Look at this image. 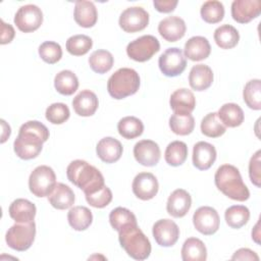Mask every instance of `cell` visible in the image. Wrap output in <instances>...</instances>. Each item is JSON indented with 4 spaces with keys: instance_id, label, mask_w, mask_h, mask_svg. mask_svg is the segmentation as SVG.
<instances>
[{
    "instance_id": "4",
    "label": "cell",
    "mask_w": 261,
    "mask_h": 261,
    "mask_svg": "<svg viewBox=\"0 0 261 261\" xmlns=\"http://www.w3.org/2000/svg\"><path fill=\"white\" fill-rule=\"evenodd\" d=\"M118 241L129 257L145 260L150 256L151 244L138 224H128L118 231Z\"/></svg>"
},
{
    "instance_id": "5",
    "label": "cell",
    "mask_w": 261,
    "mask_h": 261,
    "mask_svg": "<svg viewBox=\"0 0 261 261\" xmlns=\"http://www.w3.org/2000/svg\"><path fill=\"white\" fill-rule=\"evenodd\" d=\"M140 88L139 73L128 67L117 69L107 82V91L109 95L117 100L134 95Z\"/></svg>"
},
{
    "instance_id": "10",
    "label": "cell",
    "mask_w": 261,
    "mask_h": 261,
    "mask_svg": "<svg viewBox=\"0 0 261 261\" xmlns=\"http://www.w3.org/2000/svg\"><path fill=\"white\" fill-rule=\"evenodd\" d=\"M43 22L41 8L34 4L20 6L14 15V23L23 33H32L38 30Z\"/></svg>"
},
{
    "instance_id": "19",
    "label": "cell",
    "mask_w": 261,
    "mask_h": 261,
    "mask_svg": "<svg viewBox=\"0 0 261 261\" xmlns=\"http://www.w3.org/2000/svg\"><path fill=\"white\" fill-rule=\"evenodd\" d=\"M216 160L215 147L207 142L200 141L193 148V164L199 170H207Z\"/></svg>"
},
{
    "instance_id": "47",
    "label": "cell",
    "mask_w": 261,
    "mask_h": 261,
    "mask_svg": "<svg viewBox=\"0 0 261 261\" xmlns=\"http://www.w3.org/2000/svg\"><path fill=\"white\" fill-rule=\"evenodd\" d=\"M0 22H1V41H0V43L2 45L8 44L14 38V35H15L14 29L11 24L4 22L3 19H1Z\"/></svg>"
},
{
    "instance_id": "40",
    "label": "cell",
    "mask_w": 261,
    "mask_h": 261,
    "mask_svg": "<svg viewBox=\"0 0 261 261\" xmlns=\"http://www.w3.org/2000/svg\"><path fill=\"white\" fill-rule=\"evenodd\" d=\"M201 17L208 23H217L224 16V6L220 1L209 0L201 6Z\"/></svg>"
},
{
    "instance_id": "24",
    "label": "cell",
    "mask_w": 261,
    "mask_h": 261,
    "mask_svg": "<svg viewBox=\"0 0 261 261\" xmlns=\"http://www.w3.org/2000/svg\"><path fill=\"white\" fill-rule=\"evenodd\" d=\"M169 105L174 113H191L195 109L196 99L192 91L181 88L171 94Z\"/></svg>"
},
{
    "instance_id": "42",
    "label": "cell",
    "mask_w": 261,
    "mask_h": 261,
    "mask_svg": "<svg viewBox=\"0 0 261 261\" xmlns=\"http://www.w3.org/2000/svg\"><path fill=\"white\" fill-rule=\"evenodd\" d=\"M109 222L112 228L117 231H119L125 225L138 224L135 214L130 210L123 207H117L110 212Z\"/></svg>"
},
{
    "instance_id": "50",
    "label": "cell",
    "mask_w": 261,
    "mask_h": 261,
    "mask_svg": "<svg viewBox=\"0 0 261 261\" xmlns=\"http://www.w3.org/2000/svg\"><path fill=\"white\" fill-rule=\"evenodd\" d=\"M259 237H260V233H259V221H258V222L256 223L254 229L252 230V239H253L257 244H260Z\"/></svg>"
},
{
    "instance_id": "44",
    "label": "cell",
    "mask_w": 261,
    "mask_h": 261,
    "mask_svg": "<svg viewBox=\"0 0 261 261\" xmlns=\"http://www.w3.org/2000/svg\"><path fill=\"white\" fill-rule=\"evenodd\" d=\"M46 119L53 124H61L65 122L70 115L69 108L64 103H53L46 109Z\"/></svg>"
},
{
    "instance_id": "18",
    "label": "cell",
    "mask_w": 261,
    "mask_h": 261,
    "mask_svg": "<svg viewBox=\"0 0 261 261\" xmlns=\"http://www.w3.org/2000/svg\"><path fill=\"white\" fill-rule=\"evenodd\" d=\"M192 206L191 195L184 189L174 190L168 197L166 210L169 215L175 218L184 217Z\"/></svg>"
},
{
    "instance_id": "2",
    "label": "cell",
    "mask_w": 261,
    "mask_h": 261,
    "mask_svg": "<svg viewBox=\"0 0 261 261\" xmlns=\"http://www.w3.org/2000/svg\"><path fill=\"white\" fill-rule=\"evenodd\" d=\"M68 180L84 191L85 195L92 194L105 186L104 177L99 169L85 160H73L66 168Z\"/></svg>"
},
{
    "instance_id": "3",
    "label": "cell",
    "mask_w": 261,
    "mask_h": 261,
    "mask_svg": "<svg viewBox=\"0 0 261 261\" xmlns=\"http://www.w3.org/2000/svg\"><path fill=\"white\" fill-rule=\"evenodd\" d=\"M216 188L226 197L244 202L249 199L250 192L244 184L239 169L230 164L219 166L214 175Z\"/></svg>"
},
{
    "instance_id": "38",
    "label": "cell",
    "mask_w": 261,
    "mask_h": 261,
    "mask_svg": "<svg viewBox=\"0 0 261 261\" xmlns=\"http://www.w3.org/2000/svg\"><path fill=\"white\" fill-rule=\"evenodd\" d=\"M243 98L246 105L253 110L261 109V81L251 80L244 88Z\"/></svg>"
},
{
    "instance_id": "46",
    "label": "cell",
    "mask_w": 261,
    "mask_h": 261,
    "mask_svg": "<svg viewBox=\"0 0 261 261\" xmlns=\"http://www.w3.org/2000/svg\"><path fill=\"white\" fill-rule=\"evenodd\" d=\"M261 151L258 150L250 159L249 163V176L253 185H255L257 188H260V181H261V167H260V162H261Z\"/></svg>"
},
{
    "instance_id": "22",
    "label": "cell",
    "mask_w": 261,
    "mask_h": 261,
    "mask_svg": "<svg viewBox=\"0 0 261 261\" xmlns=\"http://www.w3.org/2000/svg\"><path fill=\"white\" fill-rule=\"evenodd\" d=\"M73 17L75 22L82 28H92L98 19V12L95 4L91 1H76L74 5Z\"/></svg>"
},
{
    "instance_id": "29",
    "label": "cell",
    "mask_w": 261,
    "mask_h": 261,
    "mask_svg": "<svg viewBox=\"0 0 261 261\" xmlns=\"http://www.w3.org/2000/svg\"><path fill=\"white\" fill-rule=\"evenodd\" d=\"M217 116L222 124L228 127H237L241 125L244 121V111L236 103L223 104L219 108Z\"/></svg>"
},
{
    "instance_id": "33",
    "label": "cell",
    "mask_w": 261,
    "mask_h": 261,
    "mask_svg": "<svg viewBox=\"0 0 261 261\" xmlns=\"http://www.w3.org/2000/svg\"><path fill=\"white\" fill-rule=\"evenodd\" d=\"M119 135L127 140L140 137L144 132V124L141 119L135 116H125L117 123Z\"/></svg>"
},
{
    "instance_id": "36",
    "label": "cell",
    "mask_w": 261,
    "mask_h": 261,
    "mask_svg": "<svg viewBox=\"0 0 261 261\" xmlns=\"http://www.w3.org/2000/svg\"><path fill=\"white\" fill-rule=\"evenodd\" d=\"M188 157V147L181 141H173L166 147L164 158L167 164L171 166L181 165Z\"/></svg>"
},
{
    "instance_id": "6",
    "label": "cell",
    "mask_w": 261,
    "mask_h": 261,
    "mask_svg": "<svg viewBox=\"0 0 261 261\" xmlns=\"http://www.w3.org/2000/svg\"><path fill=\"white\" fill-rule=\"evenodd\" d=\"M36 236V224L31 222H16L10 228H8L5 241L9 248L23 252L28 250L34 243Z\"/></svg>"
},
{
    "instance_id": "23",
    "label": "cell",
    "mask_w": 261,
    "mask_h": 261,
    "mask_svg": "<svg viewBox=\"0 0 261 261\" xmlns=\"http://www.w3.org/2000/svg\"><path fill=\"white\" fill-rule=\"evenodd\" d=\"M185 56L192 61H200L206 59L211 52L209 41L202 36H195L190 38L184 48Z\"/></svg>"
},
{
    "instance_id": "12",
    "label": "cell",
    "mask_w": 261,
    "mask_h": 261,
    "mask_svg": "<svg viewBox=\"0 0 261 261\" xmlns=\"http://www.w3.org/2000/svg\"><path fill=\"white\" fill-rule=\"evenodd\" d=\"M193 223L199 232L205 236H211L218 230L220 218L214 208L210 206H202L195 211L193 215Z\"/></svg>"
},
{
    "instance_id": "15",
    "label": "cell",
    "mask_w": 261,
    "mask_h": 261,
    "mask_svg": "<svg viewBox=\"0 0 261 261\" xmlns=\"http://www.w3.org/2000/svg\"><path fill=\"white\" fill-rule=\"evenodd\" d=\"M135 159L143 166H155L161 156L160 148L152 140H142L136 143L134 147Z\"/></svg>"
},
{
    "instance_id": "17",
    "label": "cell",
    "mask_w": 261,
    "mask_h": 261,
    "mask_svg": "<svg viewBox=\"0 0 261 261\" xmlns=\"http://www.w3.org/2000/svg\"><path fill=\"white\" fill-rule=\"evenodd\" d=\"M186 22L182 18L176 15L163 18L158 24L160 36L167 42H176L186 34Z\"/></svg>"
},
{
    "instance_id": "25",
    "label": "cell",
    "mask_w": 261,
    "mask_h": 261,
    "mask_svg": "<svg viewBox=\"0 0 261 261\" xmlns=\"http://www.w3.org/2000/svg\"><path fill=\"white\" fill-rule=\"evenodd\" d=\"M213 82V71L206 64H196L189 74V84L195 91L207 90Z\"/></svg>"
},
{
    "instance_id": "32",
    "label": "cell",
    "mask_w": 261,
    "mask_h": 261,
    "mask_svg": "<svg viewBox=\"0 0 261 261\" xmlns=\"http://www.w3.org/2000/svg\"><path fill=\"white\" fill-rule=\"evenodd\" d=\"M56 91L64 96L72 95L79 88V80L71 70H61L54 77Z\"/></svg>"
},
{
    "instance_id": "41",
    "label": "cell",
    "mask_w": 261,
    "mask_h": 261,
    "mask_svg": "<svg viewBox=\"0 0 261 261\" xmlns=\"http://www.w3.org/2000/svg\"><path fill=\"white\" fill-rule=\"evenodd\" d=\"M93 46L92 39L87 35H74L67 39L66 50L73 56L87 54Z\"/></svg>"
},
{
    "instance_id": "16",
    "label": "cell",
    "mask_w": 261,
    "mask_h": 261,
    "mask_svg": "<svg viewBox=\"0 0 261 261\" xmlns=\"http://www.w3.org/2000/svg\"><path fill=\"white\" fill-rule=\"evenodd\" d=\"M261 12L260 0H234L231 3V16L240 23H248L259 16Z\"/></svg>"
},
{
    "instance_id": "34",
    "label": "cell",
    "mask_w": 261,
    "mask_h": 261,
    "mask_svg": "<svg viewBox=\"0 0 261 261\" xmlns=\"http://www.w3.org/2000/svg\"><path fill=\"white\" fill-rule=\"evenodd\" d=\"M169 127L179 136L190 135L195 127V119L191 113H173L169 118Z\"/></svg>"
},
{
    "instance_id": "37",
    "label": "cell",
    "mask_w": 261,
    "mask_h": 261,
    "mask_svg": "<svg viewBox=\"0 0 261 261\" xmlns=\"http://www.w3.org/2000/svg\"><path fill=\"white\" fill-rule=\"evenodd\" d=\"M224 218L229 227L238 229L248 222L250 211L246 206L233 205L225 210Z\"/></svg>"
},
{
    "instance_id": "14",
    "label": "cell",
    "mask_w": 261,
    "mask_h": 261,
    "mask_svg": "<svg viewBox=\"0 0 261 261\" xmlns=\"http://www.w3.org/2000/svg\"><path fill=\"white\" fill-rule=\"evenodd\" d=\"M152 233L159 246L171 247L178 240L179 228L174 221L165 218L160 219L154 223Z\"/></svg>"
},
{
    "instance_id": "20",
    "label": "cell",
    "mask_w": 261,
    "mask_h": 261,
    "mask_svg": "<svg viewBox=\"0 0 261 261\" xmlns=\"http://www.w3.org/2000/svg\"><path fill=\"white\" fill-rule=\"evenodd\" d=\"M122 151L123 148L121 143L112 137L101 139L96 146L98 157L105 163H114L118 161L122 155Z\"/></svg>"
},
{
    "instance_id": "8",
    "label": "cell",
    "mask_w": 261,
    "mask_h": 261,
    "mask_svg": "<svg viewBox=\"0 0 261 261\" xmlns=\"http://www.w3.org/2000/svg\"><path fill=\"white\" fill-rule=\"evenodd\" d=\"M160 50V43L152 35H145L128 43L126 46L127 56L138 62H145Z\"/></svg>"
},
{
    "instance_id": "26",
    "label": "cell",
    "mask_w": 261,
    "mask_h": 261,
    "mask_svg": "<svg viewBox=\"0 0 261 261\" xmlns=\"http://www.w3.org/2000/svg\"><path fill=\"white\" fill-rule=\"evenodd\" d=\"M74 193L65 184L58 182L52 193L48 196V201L52 207L58 210L70 208L74 203Z\"/></svg>"
},
{
    "instance_id": "43",
    "label": "cell",
    "mask_w": 261,
    "mask_h": 261,
    "mask_svg": "<svg viewBox=\"0 0 261 261\" xmlns=\"http://www.w3.org/2000/svg\"><path fill=\"white\" fill-rule=\"evenodd\" d=\"M39 55L43 61L49 64H54L62 57L61 46L53 41H46L39 47Z\"/></svg>"
},
{
    "instance_id": "39",
    "label": "cell",
    "mask_w": 261,
    "mask_h": 261,
    "mask_svg": "<svg viewBox=\"0 0 261 261\" xmlns=\"http://www.w3.org/2000/svg\"><path fill=\"white\" fill-rule=\"evenodd\" d=\"M200 127L202 134L209 138H218L222 136L226 130V126L222 124L216 112H211L204 116Z\"/></svg>"
},
{
    "instance_id": "35",
    "label": "cell",
    "mask_w": 261,
    "mask_h": 261,
    "mask_svg": "<svg viewBox=\"0 0 261 261\" xmlns=\"http://www.w3.org/2000/svg\"><path fill=\"white\" fill-rule=\"evenodd\" d=\"M114 63L112 54L107 50H96L89 57V64L93 71L97 73H106L109 71Z\"/></svg>"
},
{
    "instance_id": "49",
    "label": "cell",
    "mask_w": 261,
    "mask_h": 261,
    "mask_svg": "<svg viewBox=\"0 0 261 261\" xmlns=\"http://www.w3.org/2000/svg\"><path fill=\"white\" fill-rule=\"evenodd\" d=\"M232 260H253V261H258L259 260V257L258 255L248 249V248H242V249H239L238 251L234 252V254L232 255L231 257Z\"/></svg>"
},
{
    "instance_id": "7",
    "label": "cell",
    "mask_w": 261,
    "mask_h": 261,
    "mask_svg": "<svg viewBox=\"0 0 261 261\" xmlns=\"http://www.w3.org/2000/svg\"><path fill=\"white\" fill-rule=\"evenodd\" d=\"M56 185L55 172L47 165L36 167L29 177L30 191L34 196L39 198L48 197Z\"/></svg>"
},
{
    "instance_id": "30",
    "label": "cell",
    "mask_w": 261,
    "mask_h": 261,
    "mask_svg": "<svg viewBox=\"0 0 261 261\" xmlns=\"http://www.w3.org/2000/svg\"><path fill=\"white\" fill-rule=\"evenodd\" d=\"M67 220L74 230L82 231L91 225L93 221V214L86 206H74L69 209L67 213Z\"/></svg>"
},
{
    "instance_id": "27",
    "label": "cell",
    "mask_w": 261,
    "mask_h": 261,
    "mask_svg": "<svg viewBox=\"0 0 261 261\" xmlns=\"http://www.w3.org/2000/svg\"><path fill=\"white\" fill-rule=\"evenodd\" d=\"M8 212L15 222H31L34 221L37 208L27 199H16L10 204Z\"/></svg>"
},
{
    "instance_id": "11",
    "label": "cell",
    "mask_w": 261,
    "mask_h": 261,
    "mask_svg": "<svg viewBox=\"0 0 261 261\" xmlns=\"http://www.w3.org/2000/svg\"><path fill=\"white\" fill-rule=\"evenodd\" d=\"M118 23L126 33L140 32L148 25L149 13L140 6L128 7L121 12Z\"/></svg>"
},
{
    "instance_id": "9",
    "label": "cell",
    "mask_w": 261,
    "mask_h": 261,
    "mask_svg": "<svg viewBox=\"0 0 261 261\" xmlns=\"http://www.w3.org/2000/svg\"><path fill=\"white\" fill-rule=\"evenodd\" d=\"M161 72L169 77L177 76L186 69L187 60L182 51L177 47L166 49L158 59Z\"/></svg>"
},
{
    "instance_id": "21",
    "label": "cell",
    "mask_w": 261,
    "mask_h": 261,
    "mask_svg": "<svg viewBox=\"0 0 261 261\" xmlns=\"http://www.w3.org/2000/svg\"><path fill=\"white\" fill-rule=\"evenodd\" d=\"M99 106L96 94L90 90L81 91L72 100L74 112L80 116H92Z\"/></svg>"
},
{
    "instance_id": "31",
    "label": "cell",
    "mask_w": 261,
    "mask_h": 261,
    "mask_svg": "<svg viewBox=\"0 0 261 261\" xmlns=\"http://www.w3.org/2000/svg\"><path fill=\"white\" fill-rule=\"evenodd\" d=\"M214 41L221 49H231L240 40L238 30L230 24H222L214 31Z\"/></svg>"
},
{
    "instance_id": "13",
    "label": "cell",
    "mask_w": 261,
    "mask_h": 261,
    "mask_svg": "<svg viewBox=\"0 0 261 261\" xmlns=\"http://www.w3.org/2000/svg\"><path fill=\"white\" fill-rule=\"evenodd\" d=\"M133 193L135 196L143 201L153 199L159 189L156 176L151 172H140L133 180Z\"/></svg>"
},
{
    "instance_id": "45",
    "label": "cell",
    "mask_w": 261,
    "mask_h": 261,
    "mask_svg": "<svg viewBox=\"0 0 261 261\" xmlns=\"http://www.w3.org/2000/svg\"><path fill=\"white\" fill-rule=\"evenodd\" d=\"M85 197L91 206L95 208H104L112 201V192L107 186H104L92 194L85 195Z\"/></svg>"
},
{
    "instance_id": "28",
    "label": "cell",
    "mask_w": 261,
    "mask_h": 261,
    "mask_svg": "<svg viewBox=\"0 0 261 261\" xmlns=\"http://www.w3.org/2000/svg\"><path fill=\"white\" fill-rule=\"evenodd\" d=\"M181 259L184 261H205L207 249L204 243L198 238H189L181 248Z\"/></svg>"
},
{
    "instance_id": "1",
    "label": "cell",
    "mask_w": 261,
    "mask_h": 261,
    "mask_svg": "<svg viewBox=\"0 0 261 261\" xmlns=\"http://www.w3.org/2000/svg\"><path fill=\"white\" fill-rule=\"evenodd\" d=\"M48 139L49 130L45 124L38 120H29L19 127L13 143L14 152L23 160L36 158L42 151L43 143Z\"/></svg>"
},
{
    "instance_id": "48",
    "label": "cell",
    "mask_w": 261,
    "mask_h": 261,
    "mask_svg": "<svg viewBox=\"0 0 261 261\" xmlns=\"http://www.w3.org/2000/svg\"><path fill=\"white\" fill-rule=\"evenodd\" d=\"M153 5L157 11L168 13L174 10L177 5V0H154Z\"/></svg>"
}]
</instances>
